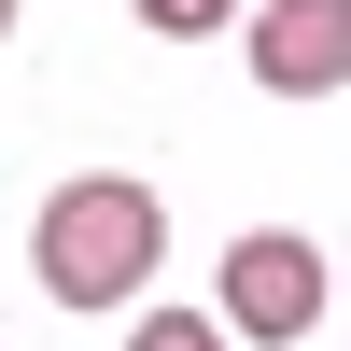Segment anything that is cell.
<instances>
[{
    "label": "cell",
    "instance_id": "6da1fadb",
    "mask_svg": "<svg viewBox=\"0 0 351 351\" xmlns=\"http://www.w3.org/2000/svg\"><path fill=\"white\" fill-rule=\"evenodd\" d=\"M155 253H169V197L141 169H71L43 197V225H28V267H43L56 309H141Z\"/></svg>",
    "mask_w": 351,
    "mask_h": 351
},
{
    "label": "cell",
    "instance_id": "7a4b0ae2",
    "mask_svg": "<svg viewBox=\"0 0 351 351\" xmlns=\"http://www.w3.org/2000/svg\"><path fill=\"white\" fill-rule=\"evenodd\" d=\"M324 309H337V253L295 239V225H253V239L211 267V324L239 337V351H295V337H324Z\"/></svg>",
    "mask_w": 351,
    "mask_h": 351
},
{
    "label": "cell",
    "instance_id": "3957f363",
    "mask_svg": "<svg viewBox=\"0 0 351 351\" xmlns=\"http://www.w3.org/2000/svg\"><path fill=\"white\" fill-rule=\"evenodd\" d=\"M253 14V84L267 99H337L351 84V0H239Z\"/></svg>",
    "mask_w": 351,
    "mask_h": 351
},
{
    "label": "cell",
    "instance_id": "277c9868",
    "mask_svg": "<svg viewBox=\"0 0 351 351\" xmlns=\"http://www.w3.org/2000/svg\"><path fill=\"white\" fill-rule=\"evenodd\" d=\"M127 351H239V337H225L211 309H141V324H127Z\"/></svg>",
    "mask_w": 351,
    "mask_h": 351
},
{
    "label": "cell",
    "instance_id": "5b68a950",
    "mask_svg": "<svg viewBox=\"0 0 351 351\" xmlns=\"http://www.w3.org/2000/svg\"><path fill=\"white\" fill-rule=\"evenodd\" d=\"M141 28H169V43H211V28H239V0H141Z\"/></svg>",
    "mask_w": 351,
    "mask_h": 351
},
{
    "label": "cell",
    "instance_id": "8992f818",
    "mask_svg": "<svg viewBox=\"0 0 351 351\" xmlns=\"http://www.w3.org/2000/svg\"><path fill=\"white\" fill-rule=\"evenodd\" d=\"M0 43H14V0H0Z\"/></svg>",
    "mask_w": 351,
    "mask_h": 351
}]
</instances>
